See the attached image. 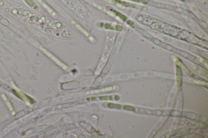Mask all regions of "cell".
I'll list each match as a JSON object with an SVG mask.
<instances>
[{"mask_svg":"<svg viewBox=\"0 0 208 138\" xmlns=\"http://www.w3.org/2000/svg\"><path fill=\"white\" fill-rule=\"evenodd\" d=\"M120 3H121L122 4L124 5L126 7H129L132 8L139 9V10H142L143 9V7L140 6V5H137L134 4L132 3H129L125 2H121L120 1Z\"/></svg>","mask_w":208,"mask_h":138,"instance_id":"obj_1","label":"cell"},{"mask_svg":"<svg viewBox=\"0 0 208 138\" xmlns=\"http://www.w3.org/2000/svg\"><path fill=\"white\" fill-rule=\"evenodd\" d=\"M199 4L203 8L206 9L207 11L208 9V0H196Z\"/></svg>","mask_w":208,"mask_h":138,"instance_id":"obj_2","label":"cell"},{"mask_svg":"<svg viewBox=\"0 0 208 138\" xmlns=\"http://www.w3.org/2000/svg\"><path fill=\"white\" fill-rule=\"evenodd\" d=\"M130 1H135V2H139L140 1H142V0H130Z\"/></svg>","mask_w":208,"mask_h":138,"instance_id":"obj_3","label":"cell"}]
</instances>
